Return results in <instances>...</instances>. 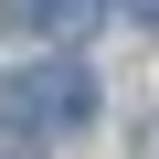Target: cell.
<instances>
[{"instance_id": "4", "label": "cell", "mask_w": 159, "mask_h": 159, "mask_svg": "<svg viewBox=\"0 0 159 159\" xmlns=\"http://www.w3.org/2000/svg\"><path fill=\"white\" fill-rule=\"evenodd\" d=\"M117 11H127V21H138V32H159V0H117Z\"/></svg>"}, {"instance_id": "2", "label": "cell", "mask_w": 159, "mask_h": 159, "mask_svg": "<svg viewBox=\"0 0 159 159\" xmlns=\"http://www.w3.org/2000/svg\"><path fill=\"white\" fill-rule=\"evenodd\" d=\"M0 32H53V0H0Z\"/></svg>"}, {"instance_id": "3", "label": "cell", "mask_w": 159, "mask_h": 159, "mask_svg": "<svg viewBox=\"0 0 159 159\" xmlns=\"http://www.w3.org/2000/svg\"><path fill=\"white\" fill-rule=\"evenodd\" d=\"M0 159H43V138L32 127H0Z\"/></svg>"}, {"instance_id": "1", "label": "cell", "mask_w": 159, "mask_h": 159, "mask_svg": "<svg viewBox=\"0 0 159 159\" xmlns=\"http://www.w3.org/2000/svg\"><path fill=\"white\" fill-rule=\"evenodd\" d=\"M11 106H21L32 127H85V117H96V74H85V64H21V74H11Z\"/></svg>"}]
</instances>
